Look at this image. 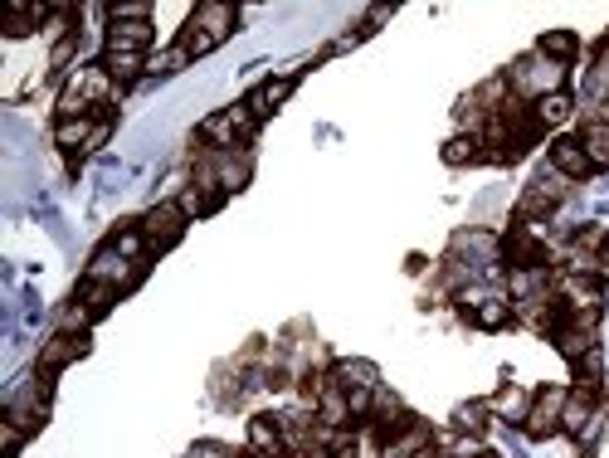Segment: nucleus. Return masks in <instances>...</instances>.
Here are the masks:
<instances>
[{
	"mask_svg": "<svg viewBox=\"0 0 609 458\" xmlns=\"http://www.w3.org/2000/svg\"><path fill=\"white\" fill-rule=\"evenodd\" d=\"M561 83H566V64H556V59H546V54H527V59H517L512 64V74H507V88H512V98H546V93H561Z\"/></svg>",
	"mask_w": 609,
	"mask_h": 458,
	"instance_id": "f257e3e1",
	"label": "nucleus"
},
{
	"mask_svg": "<svg viewBox=\"0 0 609 458\" xmlns=\"http://www.w3.org/2000/svg\"><path fill=\"white\" fill-rule=\"evenodd\" d=\"M497 259L507 268H546L551 264V244H546V234L541 225H512L502 239H497Z\"/></svg>",
	"mask_w": 609,
	"mask_h": 458,
	"instance_id": "f03ea898",
	"label": "nucleus"
},
{
	"mask_svg": "<svg viewBox=\"0 0 609 458\" xmlns=\"http://www.w3.org/2000/svg\"><path fill=\"white\" fill-rule=\"evenodd\" d=\"M186 210L176 205V200H161V205H152L147 215H142V234H147V244H152V254H161V249H171V244H181V234H186Z\"/></svg>",
	"mask_w": 609,
	"mask_h": 458,
	"instance_id": "7ed1b4c3",
	"label": "nucleus"
},
{
	"mask_svg": "<svg viewBox=\"0 0 609 458\" xmlns=\"http://www.w3.org/2000/svg\"><path fill=\"white\" fill-rule=\"evenodd\" d=\"M566 385H541L532 395V410H527V420H522V429L532 434V439H546V434H556L561 429V410H566Z\"/></svg>",
	"mask_w": 609,
	"mask_h": 458,
	"instance_id": "20e7f679",
	"label": "nucleus"
},
{
	"mask_svg": "<svg viewBox=\"0 0 609 458\" xmlns=\"http://www.w3.org/2000/svg\"><path fill=\"white\" fill-rule=\"evenodd\" d=\"M142 273H147V264L122 259L113 244H108V249H98V254H93V264H88V283H113L117 293H127V288H132Z\"/></svg>",
	"mask_w": 609,
	"mask_h": 458,
	"instance_id": "39448f33",
	"label": "nucleus"
},
{
	"mask_svg": "<svg viewBox=\"0 0 609 458\" xmlns=\"http://www.w3.org/2000/svg\"><path fill=\"white\" fill-rule=\"evenodd\" d=\"M551 171L556 176H566V181H585L595 166H590V156H585V147H580V137H556L551 142Z\"/></svg>",
	"mask_w": 609,
	"mask_h": 458,
	"instance_id": "423d86ee",
	"label": "nucleus"
},
{
	"mask_svg": "<svg viewBox=\"0 0 609 458\" xmlns=\"http://www.w3.org/2000/svg\"><path fill=\"white\" fill-rule=\"evenodd\" d=\"M293 83H298V74L268 78V83H259V88H254V93L244 98V108H249V113H254V117H259V122H264V117H273V113H278V108H283V103H288V93H293Z\"/></svg>",
	"mask_w": 609,
	"mask_h": 458,
	"instance_id": "0eeeda50",
	"label": "nucleus"
},
{
	"mask_svg": "<svg viewBox=\"0 0 609 458\" xmlns=\"http://www.w3.org/2000/svg\"><path fill=\"white\" fill-rule=\"evenodd\" d=\"M78 356H88V337H78V332H59V337H49L44 351H39V366H44V376H54V371H64L69 361Z\"/></svg>",
	"mask_w": 609,
	"mask_h": 458,
	"instance_id": "6e6552de",
	"label": "nucleus"
},
{
	"mask_svg": "<svg viewBox=\"0 0 609 458\" xmlns=\"http://www.w3.org/2000/svg\"><path fill=\"white\" fill-rule=\"evenodd\" d=\"M590 429H595V390H580L575 385L571 395H566V410H561V434L585 439Z\"/></svg>",
	"mask_w": 609,
	"mask_h": 458,
	"instance_id": "1a4fd4ad",
	"label": "nucleus"
},
{
	"mask_svg": "<svg viewBox=\"0 0 609 458\" xmlns=\"http://www.w3.org/2000/svg\"><path fill=\"white\" fill-rule=\"evenodd\" d=\"M108 49L147 54V49H152V25H147V20H113V25H108Z\"/></svg>",
	"mask_w": 609,
	"mask_h": 458,
	"instance_id": "9d476101",
	"label": "nucleus"
},
{
	"mask_svg": "<svg viewBox=\"0 0 609 458\" xmlns=\"http://www.w3.org/2000/svg\"><path fill=\"white\" fill-rule=\"evenodd\" d=\"M488 410H493V415H502V420L522 424V420H527V410H532V395H527V390H522L517 381H507V385H502V390L493 395V400H488Z\"/></svg>",
	"mask_w": 609,
	"mask_h": 458,
	"instance_id": "9b49d317",
	"label": "nucleus"
},
{
	"mask_svg": "<svg viewBox=\"0 0 609 458\" xmlns=\"http://www.w3.org/2000/svg\"><path fill=\"white\" fill-rule=\"evenodd\" d=\"M249 449L264 458H283L288 439H283V424L278 420H249Z\"/></svg>",
	"mask_w": 609,
	"mask_h": 458,
	"instance_id": "f8f14e48",
	"label": "nucleus"
},
{
	"mask_svg": "<svg viewBox=\"0 0 609 458\" xmlns=\"http://www.w3.org/2000/svg\"><path fill=\"white\" fill-rule=\"evenodd\" d=\"M200 30H210L215 39H229V30H234V5H220V0H205V5H195V15H191Z\"/></svg>",
	"mask_w": 609,
	"mask_h": 458,
	"instance_id": "ddd939ff",
	"label": "nucleus"
},
{
	"mask_svg": "<svg viewBox=\"0 0 609 458\" xmlns=\"http://www.w3.org/2000/svg\"><path fill=\"white\" fill-rule=\"evenodd\" d=\"M444 161H449V166H473V161H488V152H483V137H478V132H458V137H449V142H444Z\"/></svg>",
	"mask_w": 609,
	"mask_h": 458,
	"instance_id": "4468645a",
	"label": "nucleus"
},
{
	"mask_svg": "<svg viewBox=\"0 0 609 458\" xmlns=\"http://www.w3.org/2000/svg\"><path fill=\"white\" fill-rule=\"evenodd\" d=\"M332 381L342 385V390H376V366L371 361H337L332 366Z\"/></svg>",
	"mask_w": 609,
	"mask_h": 458,
	"instance_id": "2eb2a0df",
	"label": "nucleus"
},
{
	"mask_svg": "<svg viewBox=\"0 0 609 458\" xmlns=\"http://www.w3.org/2000/svg\"><path fill=\"white\" fill-rule=\"evenodd\" d=\"M532 113H536V122H541V127H561V122H571L575 103H571V93L561 88V93H546V98H536Z\"/></svg>",
	"mask_w": 609,
	"mask_h": 458,
	"instance_id": "dca6fc26",
	"label": "nucleus"
},
{
	"mask_svg": "<svg viewBox=\"0 0 609 458\" xmlns=\"http://www.w3.org/2000/svg\"><path fill=\"white\" fill-rule=\"evenodd\" d=\"M580 147H585V156H590V166H595V171H605V166H609V122L590 117V122H585Z\"/></svg>",
	"mask_w": 609,
	"mask_h": 458,
	"instance_id": "f3484780",
	"label": "nucleus"
},
{
	"mask_svg": "<svg viewBox=\"0 0 609 458\" xmlns=\"http://www.w3.org/2000/svg\"><path fill=\"white\" fill-rule=\"evenodd\" d=\"M103 69L117 78V83H132V78L147 69V54H127V49H103Z\"/></svg>",
	"mask_w": 609,
	"mask_h": 458,
	"instance_id": "a211bd4d",
	"label": "nucleus"
},
{
	"mask_svg": "<svg viewBox=\"0 0 609 458\" xmlns=\"http://www.w3.org/2000/svg\"><path fill=\"white\" fill-rule=\"evenodd\" d=\"M488 400H468V405H458L454 410V429L458 434H473V439H483L488 434Z\"/></svg>",
	"mask_w": 609,
	"mask_h": 458,
	"instance_id": "6ab92c4d",
	"label": "nucleus"
},
{
	"mask_svg": "<svg viewBox=\"0 0 609 458\" xmlns=\"http://www.w3.org/2000/svg\"><path fill=\"white\" fill-rule=\"evenodd\" d=\"M575 49H580V39L571 30H546V35L536 39V54H546V59H556V64H571Z\"/></svg>",
	"mask_w": 609,
	"mask_h": 458,
	"instance_id": "aec40b11",
	"label": "nucleus"
},
{
	"mask_svg": "<svg viewBox=\"0 0 609 458\" xmlns=\"http://www.w3.org/2000/svg\"><path fill=\"white\" fill-rule=\"evenodd\" d=\"M117 298H122V293H117L113 283H83V298H78V303L88 307V312H93V322H98V317H108V312H113Z\"/></svg>",
	"mask_w": 609,
	"mask_h": 458,
	"instance_id": "412c9836",
	"label": "nucleus"
},
{
	"mask_svg": "<svg viewBox=\"0 0 609 458\" xmlns=\"http://www.w3.org/2000/svg\"><path fill=\"white\" fill-rule=\"evenodd\" d=\"M88 137H93V117H59V127H54L59 147H88Z\"/></svg>",
	"mask_w": 609,
	"mask_h": 458,
	"instance_id": "4be33fe9",
	"label": "nucleus"
},
{
	"mask_svg": "<svg viewBox=\"0 0 609 458\" xmlns=\"http://www.w3.org/2000/svg\"><path fill=\"white\" fill-rule=\"evenodd\" d=\"M220 44H225V39H215L210 30H200L195 20L186 25V35H181V49H186L191 59H205V54H210V49H220Z\"/></svg>",
	"mask_w": 609,
	"mask_h": 458,
	"instance_id": "5701e85b",
	"label": "nucleus"
},
{
	"mask_svg": "<svg viewBox=\"0 0 609 458\" xmlns=\"http://www.w3.org/2000/svg\"><path fill=\"white\" fill-rule=\"evenodd\" d=\"M74 44H78V35L59 39V44H54V54H49V64H54V69H64V64H69V59H74Z\"/></svg>",
	"mask_w": 609,
	"mask_h": 458,
	"instance_id": "b1692460",
	"label": "nucleus"
},
{
	"mask_svg": "<svg viewBox=\"0 0 609 458\" xmlns=\"http://www.w3.org/2000/svg\"><path fill=\"white\" fill-rule=\"evenodd\" d=\"M478 458H497V454H478Z\"/></svg>",
	"mask_w": 609,
	"mask_h": 458,
	"instance_id": "393cba45",
	"label": "nucleus"
}]
</instances>
